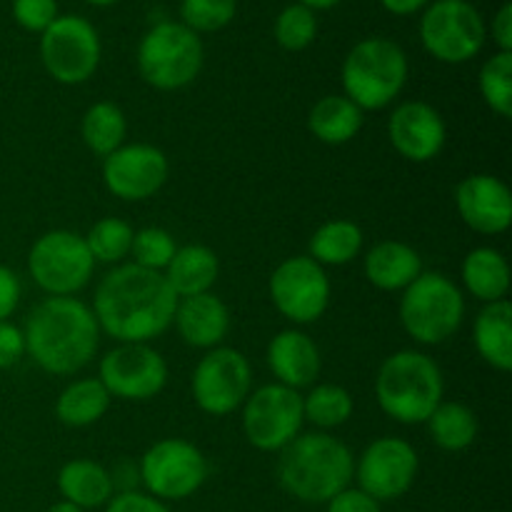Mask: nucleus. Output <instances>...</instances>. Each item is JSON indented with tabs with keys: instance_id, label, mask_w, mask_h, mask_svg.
<instances>
[{
	"instance_id": "obj_16",
	"label": "nucleus",
	"mask_w": 512,
	"mask_h": 512,
	"mask_svg": "<svg viewBox=\"0 0 512 512\" xmlns=\"http://www.w3.org/2000/svg\"><path fill=\"white\" fill-rule=\"evenodd\" d=\"M420 458L418 450L403 438L383 435L373 440L355 460V475L358 488L368 493L378 503L398 500L413 488L418 478Z\"/></svg>"
},
{
	"instance_id": "obj_7",
	"label": "nucleus",
	"mask_w": 512,
	"mask_h": 512,
	"mask_svg": "<svg viewBox=\"0 0 512 512\" xmlns=\"http://www.w3.org/2000/svg\"><path fill=\"white\" fill-rule=\"evenodd\" d=\"M205 50L198 33L183 23L163 20L143 35L138 45L140 78L155 90L188 88L203 70Z\"/></svg>"
},
{
	"instance_id": "obj_15",
	"label": "nucleus",
	"mask_w": 512,
	"mask_h": 512,
	"mask_svg": "<svg viewBox=\"0 0 512 512\" xmlns=\"http://www.w3.org/2000/svg\"><path fill=\"white\" fill-rule=\"evenodd\" d=\"M98 380L110 398L145 403L168 385V363L150 343H118L100 358Z\"/></svg>"
},
{
	"instance_id": "obj_3",
	"label": "nucleus",
	"mask_w": 512,
	"mask_h": 512,
	"mask_svg": "<svg viewBox=\"0 0 512 512\" xmlns=\"http://www.w3.org/2000/svg\"><path fill=\"white\" fill-rule=\"evenodd\" d=\"M278 483L300 503L325 505L350 488L355 458L343 440L330 433H300L288 448L280 450Z\"/></svg>"
},
{
	"instance_id": "obj_42",
	"label": "nucleus",
	"mask_w": 512,
	"mask_h": 512,
	"mask_svg": "<svg viewBox=\"0 0 512 512\" xmlns=\"http://www.w3.org/2000/svg\"><path fill=\"white\" fill-rule=\"evenodd\" d=\"M20 295H23L20 278L8 265L0 263V320H10V315L18 310Z\"/></svg>"
},
{
	"instance_id": "obj_25",
	"label": "nucleus",
	"mask_w": 512,
	"mask_h": 512,
	"mask_svg": "<svg viewBox=\"0 0 512 512\" xmlns=\"http://www.w3.org/2000/svg\"><path fill=\"white\" fill-rule=\"evenodd\" d=\"M473 343L480 358L500 373L512 370V305L510 300L488 303L473 325Z\"/></svg>"
},
{
	"instance_id": "obj_26",
	"label": "nucleus",
	"mask_w": 512,
	"mask_h": 512,
	"mask_svg": "<svg viewBox=\"0 0 512 512\" xmlns=\"http://www.w3.org/2000/svg\"><path fill=\"white\" fill-rule=\"evenodd\" d=\"M58 490L65 503L80 510L103 508L115 495L110 470L88 458L70 460L58 473Z\"/></svg>"
},
{
	"instance_id": "obj_36",
	"label": "nucleus",
	"mask_w": 512,
	"mask_h": 512,
	"mask_svg": "<svg viewBox=\"0 0 512 512\" xmlns=\"http://www.w3.org/2000/svg\"><path fill=\"white\" fill-rule=\"evenodd\" d=\"M238 13V0H183L180 23L193 33H218L228 28Z\"/></svg>"
},
{
	"instance_id": "obj_32",
	"label": "nucleus",
	"mask_w": 512,
	"mask_h": 512,
	"mask_svg": "<svg viewBox=\"0 0 512 512\" xmlns=\"http://www.w3.org/2000/svg\"><path fill=\"white\" fill-rule=\"evenodd\" d=\"M353 395L335 383L310 385L308 395H303V415L315 428L335 430L353 418Z\"/></svg>"
},
{
	"instance_id": "obj_46",
	"label": "nucleus",
	"mask_w": 512,
	"mask_h": 512,
	"mask_svg": "<svg viewBox=\"0 0 512 512\" xmlns=\"http://www.w3.org/2000/svg\"><path fill=\"white\" fill-rule=\"evenodd\" d=\"M48 512H85V510H80V508H75V505H70V503H65V500H60V503L50 505Z\"/></svg>"
},
{
	"instance_id": "obj_4",
	"label": "nucleus",
	"mask_w": 512,
	"mask_h": 512,
	"mask_svg": "<svg viewBox=\"0 0 512 512\" xmlns=\"http://www.w3.org/2000/svg\"><path fill=\"white\" fill-rule=\"evenodd\" d=\"M443 370L420 350H398L383 360L375 378V400L390 420L423 425L443 403Z\"/></svg>"
},
{
	"instance_id": "obj_10",
	"label": "nucleus",
	"mask_w": 512,
	"mask_h": 512,
	"mask_svg": "<svg viewBox=\"0 0 512 512\" xmlns=\"http://www.w3.org/2000/svg\"><path fill=\"white\" fill-rule=\"evenodd\" d=\"M100 35L83 15H58L40 33V60L55 83H88L100 65Z\"/></svg>"
},
{
	"instance_id": "obj_37",
	"label": "nucleus",
	"mask_w": 512,
	"mask_h": 512,
	"mask_svg": "<svg viewBox=\"0 0 512 512\" xmlns=\"http://www.w3.org/2000/svg\"><path fill=\"white\" fill-rule=\"evenodd\" d=\"M175 250H178V245H175V238L168 230L158 228V225H148L143 230H135L130 255H133V263L140 265V268L163 273L170 260H173Z\"/></svg>"
},
{
	"instance_id": "obj_40",
	"label": "nucleus",
	"mask_w": 512,
	"mask_h": 512,
	"mask_svg": "<svg viewBox=\"0 0 512 512\" xmlns=\"http://www.w3.org/2000/svg\"><path fill=\"white\" fill-rule=\"evenodd\" d=\"M105 512H170V508L153 495L128 490V493H115L105 505Z\"/></svg>"
},
{
	"instance_id": "obj_30",
	"label": "nucleus",
	"mask_w": 512,
	"mask_h": 512,
	"mask_svg": "<svg viewBox=\"0 0 512 512\" xmlns=\"http://www.w3.org/2000/svg\"><path fill=\"white\" fill-rule=\"evenodd\" d=\"M425 425L433 443L445 453H463L478 438V418L458 400H443Z\"/></svg>"
},
{
	"instance_id": "obj_8",
	"label": "nucleus",
	"mask_w": 512,
	"mask_h": 512,
	"mask_svg": "<svg viewBox=\"0 0 512 512\" xmlns=\"http://www.w3.org/2000/svg\"><path fill=\"white\" fill-rule=\"evenodd\" d=\"M95 260L83 235L73 230H50L33 243L28 273L50 298H73L93 278Z\"/></svg>"
},
{
	"instance_id": "obj_9",
	"label": "nucleus",
	"mask_w": 512,
	"mask_h": 512,
	"mask_svg": "<svg viewBox=\"0 0 512 512\" xmlns=\"http://www.w3.org/2000/svg\"><path fill=\"white\" fill-rule=\"evenodd\" d=\"M488 25L470 0H433L420 18V43L435 60L460 65L483 50Z\"/></svg>"
},
{
	"instance_id": "obj_39",
	"label": "nucleus",
	"mask_w": 512,
	"mask_h": 512,
	"mask_svg": "<svg viewBox=\"0 0 512 512\" xmlns=\"http://www.w3.org/2000/svg\"><path fill=\"white\" fill-rule=\"evenodd\" d=\"M25 358V335L10 320H0V370H10Z\"/></svg>"
},
{
	"instance_id": "obj_20",
	"label": "nucleus",
	"mask_w": 512,
	"mask_h": 512,
	"mask_svg": "<svg viewBox=\"0 0 512 512\" xmlns=\"http://www.w3.org/2000/svg\"><path fill=\"white\" fill-rule=\"evenodd\" d=\"M268 368L273 370L275 383L300 393L303 388L315 385L320 368H323V358L308 333L298 328H285L270 340Z\"/></svg>"
},
{
	"instance_id": "obj_13",
	"label": "nucleus",
	"mask_w": 512,
	"mask_h": 512,
	"mask_svg": "<svg viewBox=\"0 0 512 512\" xmlns=\"http://www.w3.org/2000/svg\"><path fill=\"white\" fill-rule=\"evenodd\" d=\"M193 400L203 413L213 418H225L243 408L253 393V368L250 360L235 348L205 350L190 378Z\"/></svg>"
},
{
	"instance_id": "obj_21",
	"label": "nucleus",
	"mask_w": 512,
	"mask_h": 512,
	"mask_svg": "<svg viewBox=\"0 0 512 512\" xmlns=\"http://www.w3.org/2000/svg\"><path fill=\"white\" fill-rule=\"evenodd\" d=\"M173 325L185 345L198 350H213L220 348L223 340L228 338L230 310L213 293L178 298Z\"/></svg>"
},
{
	"instance_id": "obj_28",
	"label": "nucleus",
	"mask_w": 512,
	"mask_h": 512,
	"mask_svg": "<svg viewBox=\"0 0 512 512\" xmlns=\"http://www.w3.org/2000/svg\"><path fill=\"white\" fill-rule=\"evenodd\" d=\"M110 393L98 378L73 380L55 400V418L65 428H90L110 408Z\"/></svg>"
},
{
	"instance_id": "obj_19",
	"label": "nucleus",
	"mask_w": 512,
	"mask_h": 512,
	"mask_svg": "<svg viewBox=\"0 0 512 512\" xmlns=\"http://www.w3.org/2000/svg\"><path fill=\"white\" fill-rule=\"evenodd\" d=\"M460 220L480 235H503L512 225V193L508 183L490 173L468 175L455 188Z\"/></svg>"
},
{
	"instance_id": "obj_47",
	"label": "nucleus",
	"mask_w": 512,
	"mask_h": 512,
	"mask_svg": "<svg viewBox=\"0 0 512 512\" xmlns=\"http://www.w3.org/2000/svg\"><path fill=\"white\" fill-rule=\"evenodd\" d=\"M85 3H90V5H98V8H108V5L118 3V0H85Z\"/></svg>"
},
{
	"instance_id": "obj_17",
	"label": "nucleus",
	"mask_w": 512,
	"mask_h": 512,
	"mask_svg": "<svg viewBox=\"0 0 512 512\" xmlns=\"http://www.w3.org/2000/svg\"><path fill=\"white\" fill-rule=\"evenodd\" d=\"M170 175V160L150 143L120 145L103 158V183L110 195L125 203H140L163 190Z\"/></svg>"
},
{
	"instance_id": "obj_29",
	"label": "nucleus",
	"mask_w": 512,
	"mask_h": 512,
	"mask_svg": "<svg viewBox=\"0 0 512 512\" xmlns=\"http://www.w3.org/2000/svg\"><path fill=\"white\" fill-rule=\"evenodd\" d=\"M363 240L365 235L358 223L335 218L315 230L308 243V255L323 268H340L358 258L363 250Z\"/></svg>"
},
{
	"instance_id": "obj_24",
	"label": "nucleus",
	"mask_w": 512,
	"mask_h": 512,
	"mask_svg": "<svg viewBox=\"0 0 512 512\" xmlns=\"http://www.w3.org/2000/svg\"><path fill=\"white\" fill-rule=\"evenodd\" d=\"M165 280L178 298L210 293L220 275V260L208 245H183L175 250L173 260L163 270Z\"/></svg>"
},
{
	"instance_id": "obj_11",
	"label": "nucleus",
	"mask_w": 512,
	"mask_h": 512,
	"mask_svg": "<svg viewBox=\"0 0 512 512\" xmlns=\"http://www.w3.org/2000/svg\"><path fill=\"white\" fill-rule=\"evenodd\" d=\"M145 493L158 500H185L208 480L203 450L183 438H163L150 445L138 465Z\"/></svg>"
},
{
	"instance_id": "obj_27",
	"label": "nucleus",
	"mask_w": 512,
	"mask_h": 512,
	"mask_svg": "<svg viewBox=\"0 0 512 512\" xmlns=\"http://www.w3.org/2000/svg\"><path fill=\"white\" fill-rule=\"evenodd\" d=\"M363 110L345 95H325L310 108L308 130L325 145H345L358 138Z\"/></svg>"
},
{
	"instance_id": "obj_34",
	"label": "nucleus",
	"mask_w": 512,
	"mask_h": 512,
	"mask_svg": "<svg viewBox=\"0 0 512 512\" xmlns=\"http://www.w3.org/2000/svg\"><path fill=\"white\" fill-rule=\"evenodd\" d=\"M478 88L485 105L508 120L512 115V53H495L478 73Z\"/></svg>"
},
{
	"instance_id": "obj_33",
	"label": "nucleus",
	"mask_w": 512,
	"mask_h": 512,
	"mask_svg": "<svg viewBox=\"0 0 512 512\" xmlns=\"http://www.w3.org/2000/svg\"><path fill=\"white\" fill-rule=\"evenodd\" d=\"M133 225L123 218H100L88 235H83L95 263L120 265L133 248Z\"/></svg>"
},
{
	"instance_id": "obj_35",
	"label": "nucleus",
	"mask_w": 512,
	"mask_h": 512,
	"mask_svg": "<svg viewBox=\"0 0 512 512\" xmlns=\"http://www.w3.org/2000/svg\"><path fill=\"white\" fill-rule=\"evenodd\" d=\"M275 43L288 53H300V50L310 48L313 40L318 38V18L310 8L300 3L285 5L278 13L273 25Z\"/></svg>"
},
{
	"instance_id": "obj_12",
	"label": "nucleus",
	"mask_w": 512,
	"mask_h": 512,
	"mask_svg": "<svg viewBox=\"0 0 512 512\" xmlns=\"http://www.w3.org/2000/svg\"><path fill=\"white\" fill-rule=\"evenodd\" d=\"M305 423L303 395L280 383L253 390L243 403V435L260 453H280Z\"/></svg>"
},
{
	"instance_id": "obj_23",
	"label": "nucleus",
	"mask_w": 512,
	"mask_h": 512,
	"mask_svg": "<svg viewBox=\"0 0 512 512\" xmlns=\"http://www.w3.org/2000/svg\"><path fill=\"white\" fill-rule=\"evenodd\" d=\"M460 278H463L465 290L483 305L508 300L512 283L510 263L500 250L490 245H480L465 255L460 265Z\"/></svg>"
},
{
	"instance_id": "obj_14",
	"label": "nucleus",
	"mask_w": 512,
	"mask_h": 512,
	"mask_svg": "<svg viewBox=\"0 0 512 512\" xmlns=\"http://www.w3.org/2000/svg\"><path fill=\"white\" fill-rule=\"evenodd\" d=\"M268 290L275 310L293 325L318 323L328 313L333 298L328 273L310 255L283 260L270 275Z\"/></svg>"
},
{
	"instance_id": "obj_31",
	"label": "nucleus",
	"mask_w": 512,
	"mask_h": 512,
	"mask_svg": "<svg viewBox=\"0 0 512 512\" xmlns=\"http://www.w3.org/2000/svg\"><path fill=\"white\" fill-rule=\"evenodd\" d=\"M125 135H128V118L120 105L100 100L85 110L83 123H80V138L90 153H95L98 158H108L120 145H125Z\"/></svg>"
},
{
	"instance_id": "obj_5",
	"label": "nucleus",
	"mask_w": 512,
	"mask_h": 512,
	"mask_svg": "<svg viewBox=\"0 0 512 512\" xmlns=\"http://www.w3.org/2000/svg\"><path fill=\"white\" fill-rule=\"evenodd\" d=\"M410 63L405 50L390 38H365L350 48L340 68L343 95L360 110H383L403 93Z\"/></svg>"
},
{
	"instance_id": "obj_41",
	"label": "nucleus",
	"mask_w": 512,
	"mask_h": 512,
	"mask_svg": "<svg viewBox=\"0 0 512 512\" xmlns=\"http://www.w3.org/2000/svg\"><path fill=\"white\" fill-rule=\"evenodd\" d=\"M325 505H328V512H383L378 500H373L360 488H345Z\"/></svg>"
},
{
	"instance_id": "obj_6",
	"label": "nucleus",
	"mask_w": 512,
	"mask_h": 512,
	"mask_svg": "<svg viewBox=\"0 0 512 512\" xmlns=\"http://www.w3.org/2000/svg\"><path fill=\"white\" fill-rule=\"evenodd\" d=\"M400 325L418 345H443L465 320V295L453 278L423 270L400 295Z\"/></svg>"
},
{
	"instance_id": "obj_22",
	"label": "nucleus",
	"mask_w": 512,
	"mask_h": 512,
	"mask_svg": "<svg viewBox=\"0 0 512 512\" xmlns=\"http://www.w3.org/2000/svg\"><path fill=\"white\" fill-rule=\"evenodd\" d=\"M363 273L373 288L383 293H403L423 273V258L413 245L383 240L365 253Z\"/></svg>"
},
{
	"instance_id": "obj_2",
	"label": "nucleus",
	"mask_w": 512,
	"mask_h": 512,
	"mask_svg": "<svg viewBox=\"0 0 512 512\" xmlns=\"http://www.w3.org/2000/svg\"><path fill=\"white\" fill-rule=\"evenodd\" d=\"M23 335L25 355L48 375L80 373L100 345L98 320L78 298H45L25 320Z\"/></svg>"
},
{
	"instance_id": "obj_38",
	"label": "nucleus",
	"mask_w": 512,
	"mask_h": 512,
	"mask_svg": "<svg viewBox=\"0 0 512 512\" xmlns=\"http://www.w3.org/2000/svg\"><path fill=\"white\" fill-rule=\"evenodd\" d=\"M13 20L28 33H43L58 18V0H13Z\"/></svg>"
},
{
	"instance_id": "obj_45",
	"label": "nucleus",
	"mask_w": 512,
	"mask_h": 512,
	"mask_svg": "<svg viewBox=\"0 0 512 512\" xmlns=\"http://www.w3.org/2000/svg\"><path fill=\"white\" fill-rule=\"evenodd\" d=\"M295 3L305 5V8H310L315 13V10H330L335 8V5L340 3V0H295Z\"/></svg>"
},
{
	"instance_id": "obj_1",
	"label": "nucleus",
	"mask_w": 512,
	"mask_h": 512,
	"mask_svg": "<svg viewBox=\"0 0 512 512\" xmlns=\"http://www.w3.org/2000/svg\"><path fill=\"white\" fill-rule=\"evenodd\" d=\"M175 308L178 295L163 273L123 263L100 280L90 310L100 333L118 343H150L173 328Z\"/></svg>"
},
{
	"instance_id": "obj_43",
	"label": "nucleus",
	"mask_w": 512,
	"mask_h": 512,
	"mask_svg": "<svg viewBox=\"0 0 512 512\" xmlns=\"http://www.w3.org/2000/svg\"><path fill=\"white\" fill-rule=\"evenodd\" d=\"M493 40L500 53H512V5L503 3L493 18Z\"/></svg>"
},
{
	"instance_id": "obj_44",
	"label": "nucleus",
	"mask_w": 512,
	"mask_h": 512,
	"mask_svg": "<svg viewBox=\"0 0 512 512\" xmlns=\"http://www.w3.org/2000/svg\"><path fill=\"white\" fill-rule=\"evenodd\" d=\"M430 3H433V0H380V5L393 15L420 13V10L428 8Z\"/></svg>"
},
{
	"instance_id": "obj_18",
	"label": "nucleus",
	"mask_w": 512,
	"mask_h": 512,
	"mask_svg": "<svg viewBox=\"0 0 512 512\" xmlns=\"http://www.w3.org/2000/svg\"><path fill=\"white\" fill-rule=\"evenodd\" d=\"M388 138L400 158L410 163H430L448 143V125L430 103L408 100L390 113Z\"/></svg>"
}]
</instances>
